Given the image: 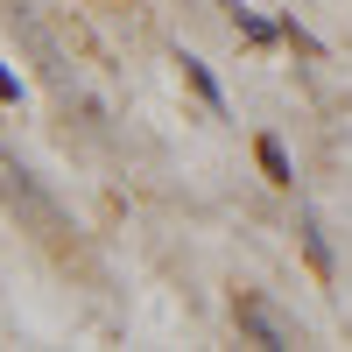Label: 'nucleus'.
<instances>
[{
    "label": "nucleus",
    "mask_w": 352,
    "mask_h": 352,
    "mask_svg": "<svg viewBox=\"0 0 352 352\" xmlns=\"http://www.w3.org/2000/svg\"><path fill=\"white\" fill-rule=\"evenodd\" d=\"M254 155H261V169H268V184H296V169H289V148H282L275 134H261V141H254Z\"/></svg>",
    "instance_id": "4"
},
{
    "label": "nucleus",
    "mask_w": 352,
    "mask_h": 352,
    "mask_svg": "<svg viewBox=\"0 0 352 352\" xmlns=\"http://www.w3.org/2000/svg\"><path fill=\"white\" fill-rule=\"evenodd\" d=\"M14 99H21V78H14L8 64H0V106H14Z\"/></svg>",
    "instance_id": "7"
},
{
    "label": "nucleus",
    "mask_w": 352,
    "mask_h": 352,
    "mask_svg": "<svg viewBox=\"0 0 352 352\" xmlns=\"http://www.w3.org/2000/svg\"><path fill=\"white\" fill-rule=\"evenodd\" d=\"M226 14H232V28H240L247 43H275V36H282V21H268L261 8H240V0H226Z\"/></svg>",
    "instance_id": "2"
},
{
    "label": "nucleus",
    "mask_w": 352,
    "mask_h": 352,
    "mask_svg": "<svg viewBox=\"0 0 352 352\" xmlns=\"http://www.w3.org/2000/svg\"><path fill=\"white\" fill-rule=\"evenodd\" d=\"M176 64H184V78H190V92H197V99H204V106H212V113H219V120H226V92H219V78H212V71H204V64H197V56H176Z\"/></svg>",
    "instance_id": "3"
},
{
    "label": "nucleus",
    "mask_w": 352,
    "mask_h": 352,
    "mask_svg": "<svg viewBox=\"0 0 352 352\" xmlns=\"http://www.w3.org/2000/svg\"><path fill=\"white\" fill-rule=\"evenodd\" d=\"M282 36H289V43H296V50H310V56H317V36H310V28H303L296 14H282Z\"/></svg>",
    "instance_id": "6"
},
{
    "label": "nucleus",
    "mask_w": 352,
    "mask_h": 352,
    "mask_svg": "<svg viewBox=\"0 0 352 352\" xmlns=\"http://www.w3.org/2000/svg\"><path fill=\"white\" fill-rule=\"evenodd\" d=\"M303 240H310V261H317V268H331V247H324V232H317L310 212H303Z\"/></svg>",
    "instance_id": "5"
},
{
    "label": "nucleus",
    "mask_w": 352,
    "mask_h": 352,
    "mask_svg": "<svg viewBox=\"0 0 352 352\" xmlns=\"http://www.w3.org/2000/svg\"><path fill=\"white\" fill-rule=\"evenodd\" d=\"M240 331H254L261 345H275V352H282V345H296V331H289V324H282V317L261 303V296H240Z\"/></svg>",
    "instance_id": "1"
}]
</instances>
